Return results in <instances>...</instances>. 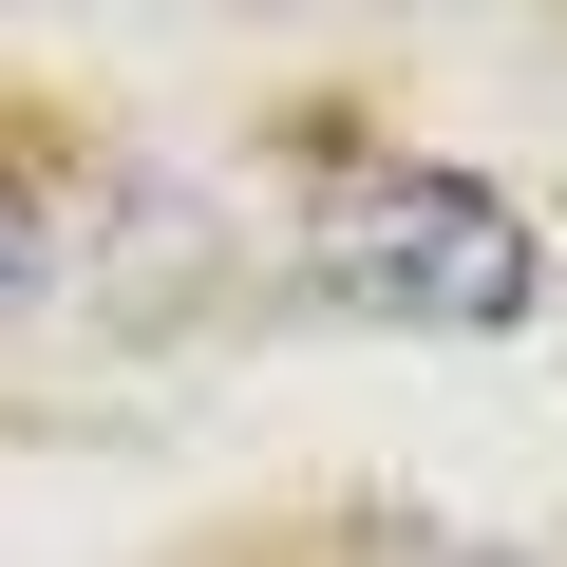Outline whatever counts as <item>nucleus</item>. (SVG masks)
<instances>
[{
  "mask_svg": "<svg viewBox=\"0 0 567 567\" xmlns=\"http://www.w3.org/2000/svg\"><path fill=\"white\" fill-rule=\"evenodd\" d=\"M303 284H322L341 322L492 341V322H529L548 246H529V208H511V189H473V171H379L360 208H322V227H303Z\"/></svg>",
  "mask_w": 567,
  "mask_h": 567,
  "instance_id": "1",
  "label": "nucleus"
},
{
  "mask_svg": "<svg viewBox=\"0 0 567 567\" xmlns=\"http://www.w3.org/2000/svg\"><path fill=\"white\" fill-rule=\"evenodd\" d=\"M20 284H39V208L0 189V303H20Z\"/></svg>",
  "mask_w": 567,
  "mask_h": 567,
  "instance_id": "2",
  "label": "nucleus"
},
{
  "mask_svg": "<svg viewBox=\"0 0 567 567\" xmlns=\"http://www.w3.org/2000/svg\"><path fill=\"white\" fill-rule=\"evenodd\" d=\"M454 567H492V548H454Z\"/></svg>",
  "mask_w": 567,
  "mask_h": 567,
  "instance_id": "3",
  "label": "nucleus"
}]
</instances>
